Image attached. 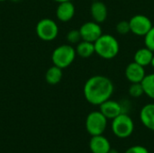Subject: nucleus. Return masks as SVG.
Returning <instances> with one entry per match:
<instances>
[{"label":"nucleus","mask_w":154,"mask_h":153,"mask_svg":"<svg viewBox=\"0 0 154 153\" xmlns=\"http://www.w3.org/2000/svg\"><path fill=\"white\" fill-rule=\"evenodd\" d=\"M66 39L68 41V42L71 45L73 44H78L79 41H82V38H81V34H80V32H79V29H73V30H70L67 35H66Z\"/></svg>","instance_id":"nucleus-20"},{"label":"nucleus","mask_w":154,"mask_h":153,"mask_svg":"<svg viewBox=\"0 0 154 153\" xmlns=\"http://www.w3.org/2000/svg\"><path fill=\"white\" fill-rule=\"evenodd\" d=\"M62 69L53 65L52 67L49 68L45 74V80L50 85H57L62 79Z\"/></svg>","instance_id":"nucleus-17"},{"label":"nucleus","mask_w":154,"mask_h":153,"mask_svg":"<svg viewBox=\"0 0 154 153\" xmlns=\"http://www.w3.org/2000/svg\"><path fill=\"white\" fill-rule=\"evenodd\" d=\"M75 6L71 1H65L59 3L56 9V16L59 21L67 23L70 21L75 15Z\"/></svg>","instance_id":"nucleus-11"},{"label":"nucleus","mask_w":154,"mask_h":153,"mask_svg":"<svg viewBox=\"0 0 154 153\" xmlns=\"http://www.w3.org/2000/svg\"><path fill=\"white\" fill-rule=\"evenodd\" d=\"M35 32L41 40L44 41H51L55 40L59 34V26L54 20L43 18L37 23Z\"/></svg>","instance_id":"nucleus-6"},{"label":"nucleus","mask_w":154,"mask_h":153,"mask_svg":"<svg viewBox=\"0 0 154 153\" xmlns=\"http://www.w3.org/2000/svg\"><path fill=\"white\" fill-rule=\"evenodd\" d=\"M125 153H150L149 151L141 145H135V146H132L130 148H128L126 150V151Z\"/></svg>","instance_id":"nucleus-23"},{"label":"nucleus","mask_w":154,"mask_h":153,"mask_svg":"<svg viewBox=\"0 0 154 153\" xmlns=\"http://www.w3.org/2000/svg\"><path fill=\"white\" fill-rule=\"evenodd\" d=\"M116 32H117L119 34H121V35L127 34L128 32H131L129 21H125V20L120 21L119 23H117V24H116Z\"/></svg>","instance_id":"nucleus-21"},{"label":"nucleus","mask_w":154,"mask_h":153,"mask_svg":"<svg viewBox=\"0 0 154 153\" xmlns=\"http://www.w3.org/2000/svg\"><path fill=\"white\" fill-rule=\"evenodd\" d=\"M144 45L154 52V26L144 36Z\"/></svg>","instance_id":"nucleus-22"},{"label":"nucleus","mask_w":154,"mask_h":153,"mask_svg":"<svg viewBox=\"0 0 154 153\" xmlns=\"http://www.w3.org/2000/svg\"><path fill=\"white\" fill-rule=\"evenodd\" d=\"M107 118L100 111L89 113L86 118V130L91 135H101L105 133L107 126Z\"/></svg>","instance_id":"nucleus-5"},{"label":"nucleus","mask_w":154,"mask_h":153,"mask_svg":"<svg viewBox=\"0 0 154 153\" xmlns=\"http://www.w3.org/2000/svg\"><path fill=\"white\" fill-rule=\"evenodd\" d=\"M125 75L130 83H142L146 76L145 67L138 64L135 61H133L126 66Z\"/></svg>","instance_id":"nucleus-9"},{"label":"nucleus","mask_w":154,"mask_h":153,"mask_svg":"<svg viewBox=\"0 0 154 153\" xmlns=\"http://www.w3.org/2000/svg\"><path fill=\"white\" fill-rule=\"evenodd\" d=\"M53 1H55V2H57V3L59 4V3H61V2H65V1H71V0H53Z\"/></svg>","instance_id":"nucleus-24"},{"label":"nucleus","mask_w":154,"mask_h":153,"mask_svg":"<svg viewBox=\"0 0 154 153\" xmlns=\"http://www.w3.org/2000/svg\"><path fill=\"white\" fill-rule=\"evenodd\" d=\"M99 111L108 120H113L116 116L124 113V107L121 103L110 98L99 106Z\"/></svg>","instance_id":"nucleus-10"},{"label":"nucleus","mask_w":154,"mask_h":153,"mask_svg":"<svg viewBox=\"0 0 154 153\" xmlns=\"http://www.w3.org/2000/svg\"><path fill=\"white\" fill-rule=\"evenodd\" d=\"M95 52L104 60H112L116 58L120 50L118 40L107 33H103L95 42Z\"/></svg>","instance_id":"nucleus-2"},{"label":"nucleus","mask_w":154,"mask_h":153,"mask_svg":"<svg viewBox=\"0 0 154 153\" xmlns=\"http://www.w3.org/2000/svg\"><path fill=\"white\" fill-rule=\"evenodd\" d=\"M142 85L144 90V95L154 100V73L146 74L142 81Z\"/></svg>","instance_id":"nucleus-18"},{"label":"nucleus","mask_w":154,"mask_h":153,"mask_svg":"<svg viewBox=\"0 0 154 153\" xmlns=\"http://www.w3.org/2000/svg\"><path fill=\"white\" fill-rule=\"evenodd\" d=\"M154 52L150 50L147 47H143L141 49H138L134 55V59L135 62H137L138 64L143 66V67H147L149 65H151L152 58H153Z\"/></svg>","instance_id":"nucleus-15"},{"label":"nucleus","mask_w":154,"mask_h":153,"mask_svg":"<svg viewBox=\"0 0 154 153\" xmlns=\"http://www.w3.org/2000/svg\"><path fill=\"white\" fill-rule=\"evenodd\" d=\"M76 56V50L71 44H62L54 49L51 54V60L53 65L63 69L73 63Z\"/></svg>","instance_id":"nucleus-3"},{"label":"nucleus","mask_w":154,"mask_h":153,"mask_svg":"<svg viewBox=\"0 0 154 153\" xmlns=\"http://www.w3.org/2000/svg\"><path fill=\"white\" fill-rule=\"evenodd\" d=\"M89 149L92 153H109L111 151V145L109 141L102 134L95 135L91 136Z\"/></svg>","instance_id":"nucleus-12"},{"label":"nucleus","mask_w":154,"mask_h":153,"mask_svg":"<svg viewBox=\"0 0 154 153\" xmlns=\"http://www.w3.org/2000/svg\"><path fill=\"white\" fill-rule=\"evenodd\" d=\"M129 23H130L131 32H133L136 36H143V37H144L153 26L151 19L144 14L134 15L129 20Z\"/></svg>","instance_id":"nucleus-7"},{"label":"nucleus","mask_w":154,"mask_h":153,"mask_svg":"<svg viewBox=\"0 0 154 153\" xmlns=\"http://www.w3.org/2000/svg\"><path fill=\"white\" fill-rule=\"evenodd\" d=\"M128 93L132 97L134 98H138L144 95V90L142 83H131L128 89Z\"/></svg>","instance_id":"nucleus-19"},{"label":"nucleus","mask_w":154,"mask_h":153,"mask_svg":"<svg viewBox=\"0 0 154 153\" xmlns=\"http://www.w3.org/2000/svg\"><path fill=\"white\" fill-rule=\"evenodd\" d=\"M12 1H14V2H18V1H20V0H12Z\"/></svg>","instance_id":"nucleus-26"},{"label":"nucleus","mask_w":154,"mask_h":153,"mask_svg":"<svg viewBox=\"0 0 154 153\" xmlns=\"http://www.w3.org/2000/svg\"><path fill=\"white\" fill-rule=\"evenodd\" d=\"M151 66L154 68V55H153V58H152V63H151Z\"/></svg>","instance_id":"nucleus-25"},{"label":"nucleus","mask_w":154,"mask_h":153,"mask_svg":"<svg viewBox=\"0 0 154 153\" xmlns=\"http://www.w3.org/2000/svg\"><path fill=\"white\" fill-rule=\"evenodd\" d=\"M79 32L82 40L90 42H95L103 34V31L100 23L95 21H88L84 23L80 26Z\"/></svg>","instance_id":"nucleus-8"},{"label":"nucleus","mask_w":154,"mask_h":153,"mask_svg":"<svg viewBox=\"0 0 154 153\" xmlns=\"http://www.w3.org/2000/svg\"><path fill=\"white\" fill-rule=\"evenodd\" d=\"M115 91L113 81L102 75L90 77L84 85L83 94L85 99L93 106H100L111 98Z\"/></svg>","instance_id":"nucleus-1"},{"label":"nucleus","mask_w":154,"mask_h":153,"mask_svg":"<svg viewBox=\"0 0 154 153\" xmlns=\"http://www.w3.org/2000/svg\"><path fill=\"white\" fill-rule=\"evenodd\" d=\"M3 1H6V0H0V2H3Z\"/></svg>","instance_id":"nucleus-27"},{"label":"nucleus","mask_w":154,"mask_h":153,"mask_svg":"<svg viewBox=\"0 0 154 153\" xmlns=\"http://www.w3.org/2000/svg\"><path fill=\"white\" fill-rule=\"evenodd\" d=\"M140 120L147 129L154 132V103L143 106L140 111Z\"/></svg>","instance_id":"nucleus-14"},{"label":"nucleus","mask_w":154,"mask_h":153,"mask_svg":"<svg viewBox=\"0 0 154 153\" xmlns=\"http://www.w3.org/2000/svg\"><path fill=\"white\" fill-rule=\"evenodd\" d=\"M75 50H76L77 55L82 59H88L94 53H96L94 42H90V41H83V40L77 44Z\"/></svg>","instance_id":"nucleus-16"},{"label":"nucleus","mask_w":154,"mask_h":153,"mask_svg":"<svg viewBox=\"0 0 154 153\" xmlns=\"http://www.w3.org/2000/svg\"><path fill=\"white\" fill-rule=\"evenodd\" d=\"M111 127L113 133L116 137L125 139L133 134L134 130V123L127 114L122 113L112 120Z\"/></svg>","instance_id":"nucleus-4"},{"label":"nucleus","mask_w":154,"mask_h":153,"mask_svg":"<svg viewBox=\"0 0 154 153\" xmlns=\"http://www.w3.org/2000/svg\"><path fill=\"white\" fill-rule=\"evenodd\" d=\"M90 14L93 18V21L98 23H102L107 18V14H108L107 7L103 2L95 1L92 3L90 6Z\"/></svg>","instance_id":"nucleus-13"}]
</instances>
